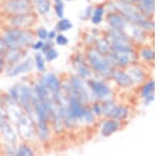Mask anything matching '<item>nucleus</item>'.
I'll return each instance as SVG.
<instances>
[{"label":"nucleus","mask_w":158,"mask_h":156,"mask_svg":"<svg viewBox=\"0 0 158 156\" xmlns=\"http://www.w3.org/2000/svg\"><path fill=\"white\" fill-rule=\"evenodd\" d=\"M138 55L144 61H147V62H150V63H153V61H154V59H155V52H154V50H153L152 48H150V47H146V45L140 48Z\"/></svg>","instance_id":"nucleus-22"},{"label":"nucleus","mask_w":158,"mask_h":156,"mask_svg":"<svg viewBox=\"0 0 158 156\" xmlns=\"http://www.w3.org/2000/svg\"><path fill=\"white\" fill-rule=\"evenodd\" d=\"M57 56H58V53L56 52L54 48H50L49 50L45 52V58H47L48 61L54 60L55 58H57Z\"/></svg>","instance_id":"nucleus-32"},{"label":"nucleus","mask_w":158,"mask_h":156,"mask_svg":"<svg viewBox=\"0 0 158 156\" xmlns=\"http://www.w3.org/2000/svg\"><path fill=\"white\" fill-rule=\"evenodd\" d=\"M124 1L132 2V3H137V1H138V0H124Z\"/></svg>","instance_id":"nucleus-42"},{"label":"nucleus","mask_w":158,"mask_h":156,"mask_svg":"<svg viewBox=\"0 0 158 156\" xmlns=\"http://www.w3.org/2000/svg\"><path fill=\"white\" fill-rule=\"evenodd\" d=\"M68 111L72 115L75 119H82L83 115H85V108L81 104L80 100L75 96H72L69 102V108Z\"/></svg>","instance_id":"nucleus-9"},{"label":"nucleus","mask_w":158,"mask_h":156,"mask_svg":"<svg viewBox=\"0 0 158 156\" xmlns=\"http://www.w3.org/2000/svg\"><path fill=\"white\" fill-rule=\"evenodd\" d=\"M56 42L59 45H65V44H68L69 40H68V38L65 36H63V35H58V36L56 37Z\"/></svg>","instance_id":"nucleus-36"},{"label":"nucleus","mask_w":158,"mask_h":156,"mask_svg":"<svg viewBox=\"0 0 158 156\" xmlns=\"http://www.w3.org/2000/svg\"><path fill=\"white\" fill-rule=\"evenodd\" d=\"M90 88L93 92L94 96L99 100H106L111 95V89L102 81L92 80L90 81Z\"/></svg>","instance_id":"nucleus-6"},{"label":"nucleus","mask_w":158,"mask_h":156,"mask_svg":"<svg viewBox=\"0 0 158 156\" xmlns=\"http://www.w3.org/2000/svg\"><path fill=\"white\" fill-rule=\"evenodd\" d=\"M33 19L34 17L30 16V15L27 14H22V15H17L16 17L12 19V24L15 25V27H27V25H30L33 22Z\"/></svg>","instance_id":"nucleus-18"},{"label":"nucleus","mask_w":158,"mask_h":156,"mask_svg":"<svg viewBox=\"0 0 158 156\" xmlns=\"http://www.w3.org/2000/svg\"><path fill=\"white\" fill-rule=\"evenodd\" d=\"M43 45H44V44H43L41 41H39V42L35 43V44L33 45V48H35V50H39V48H42Z\"/></svg>","instance_id":"nucleus-39"},{"label":"nucleus","mask_w":158,"mask_h":156,"mask_svg":"<svg viewBox=\"0 0 158 156\" xmlns=\"http://www.w3.org/2000/svg\"><path fill=\"white\" fill-rule=\"evenodd\" d=\"M3 69V60H2V57L1 55H0V71Z\"/></svg>","instance_id":"nucleus-41"},{"label":"nucleus","mask_w":158,"mask_h":156,"mask_svg":"<svg viewBox=\"0 0 158 156\" xmlns=\"http://www.w3.org/2000/svg\"><path fill=\"white\" fill-rule=\"evenodd\" d=\"M19 130L21 132V134L23 135L24 137L30 138L33 136V127L31 124L30 120H27L25 117H22L21 119L19 120V124H18Z\"/></svg>","instance_id":"nucleus-17"},{"label":"nucleus","mask_w":158,"mask_h":156,"mask_svg":"<svg viewBox=\"0 0 158 156\" xmlns=\"http://www.w3.org/2000/svg\"><path fill=\"white\" fill-rule=\"evenodd\" d=\"M96 51H98L102 55H108L111 52V43L106 38L97 39L96 40Z\"/></svg>","instance_id":"nucleus-21"},{"label":"nucleus","mask_w":158,"mask_h":156,"mask_svg":"<svg viewBox=\"0 0 158 156\" xmlns=\"http://www.w3.org/2000/svg\"><path fill=\"white\" fill-rule=\"evenodd\" d=\"M55 37V32H50V33H48V38H50V39H53V38Z\"/></svg>","instance_id":"nucleus-40"},{"label":"nucleus","mask_w":158,"mask_h":156,"mask_svg":"<svg viewBox=\"0 0 158 156\" xmlns=\"http://www.w3.org/2000/svg\"><path fill=\"white\" fill-rule=\"evenodd\" d=\"M33 65H34V63H33L32 59H27V60L23 61L22 63H20L19 65H17L16 68H15L14 70L10 73V75L16 76V75H18V74L29 72V71H31L33 69Z\"/></svg>","instance_id":"nucleus-20"},{"label":"nucleus","mask_w":158,"mask_h":156,"mask_svg":"<svg viewBox=\"0 0 158 156\" xmlns=\"http://www.w3.org/2000/svg\"><path fill=\"white\" fill-rule=\"evenodd\" d=\"M108 22L113 30L126 31L129 25V21L120 13H110L108 15Z\"/></svg>","instance_id":"nucleus-8"},{"label":"nucleus","mask_w":158,"mask_h":156,"mask_svg":"<svg viewBox=\"0 0 158 156\" xmlns=\"http://www.w3.org/2000/svg\"><path fill=\"white\" fill-rule=\"evenodd\" d=\"M82 119H85L86 122H89V124H92V122L94 121V119H95V114L93 113V111H92V110L85 108V115H83Z\"/></svg>","instance_id":"nucleus-30"},{"label":"nucleus","mask_w":158,"mask_h":156,"mask_svg":"<svg viewBox=\"0 0 158 156\" xmlns=\"http://www.w3.org/2000/svg\"><path fill=\"white\" fill-rule=\"evenodd\" d=\"M88 60L92 65V68L98 74L102 76H109L112 74L113 68H112V61L106 55H102L96 51L95 48L90 50L88 53Z\"/></svg>","instance_id":"nucleus-2"},{"label":"nucleus","mask_w":158,"mask_h":156,"mask_svg":"<svg viewBox=\"0 0 158 156\" xmlns=\"http://www.w3.org/2000/svg\"><path fill=\"white\" fill-rule=\"evenodd\" d=\"M136 6L139 9V11L146 16L152 17L154 15L155 0H138Z\"/></svg>","instance_id":"nucleus-14"},{"label":"nucleus","mask_w":158,"mask_h":156,"mask_svg":"<svg viewBox=\"0 0 158 156\" xmlns=\"http://www.w3.org/2000/svg\"><path fill=\"white\" fill-rule=\"evenodd\" d=\"M55 11H56L57 16L59 17V18H62V17H63V4H62V2H60V1L56 2Z\"/></svg>","instance_id":"nucleus-34"},{"label":"nucleus","mask_w":158,"mask_h":156,"mask_svg":"<svg viewBox=\"0 0 158 156\" xmlns=\"http://www.w3.org/2000/svg\"><path fill=\"white\" fill-rule=\"evenodd\" d=\"M21 57L20 55V52L18 51V48H12L10 52H7L6 54V58L10 62H16V61L19 60V58Z\"/></svg>","instance_id":"nucleus-28"},{"label":"nucleus","mask_w":158,"mask_h":156,"mask_svg":"<svg viewBox=\"0 0 158 156\" xmlns=\"http://www.w3.org/2000/svg\"><path fill=\"white\" fill-rule=\"evenodd\" d=\"M4 41L9 48H19L31 44L34 41V34L30 31H23L20 29L9 30L4 35Z\"/></svg>","instance_id":"nucleus-1"},{"label":"nucleus","mask_w":158,"mask_h":156,"mask_svg":"<svg viewBox=\"0 0 158 156\" xmlns=\"http://www.w3.org/2000/svg\"><path fill=\"white\" fill-rule=\"evenodd\" d=\"M38 135L41 139H47L48 136H49V131H48V127L45 121H39V124H38Z\"/></svg>","instance_id":"nucleus-27"},{"label":"nucleus","mask_w":158,"mask_h":156,"mask_svg":"<svg viewBox=\"0 0 158 156\" xmlns=\"http://www.w3.org/2000/svg\"><path fill=\"white\" fill-rule=\"evenodd\" d=\"M72 27H73V24L69 19H61L59 21V23L57 24V29L59 31H68V30H71Z\"/></svg>","instance_id":"nucleus-29"},{"label":"nucleus","mask_w":158,"mask_h":156,"mask_svg":"<svg viewBox=\"0 0 158 156\" xmlns=\"http://www.w3.org/2000/svg\"><path fill=\"white\" fill-rule=\"evenodd\" d=\"M56 1H59V0H56Z\"/></svg>","instance_id":"nucleus-43"},{"label":"nucleus","mask_w":158,"mask_h":156,"mask_svg":"<svg viewBox=\"0 0 158 156\" xmlns=\"http://www.w3.org/2000/svg\"><path fill=\"white\" fill-rule=\"evenodd\" d=\"M42 84L48 89V90L52 91L53 93H58L60 91V82L55 75L49 74L47 75L42 80Z\"/></svg>","instance_id":"nucleus-15"},{"label":"nucleus","mask_w":158,"mask_h":156,"mask_svg":"<svg viewBox=\"0 0 158 156\" xmlns=\"http://www.w3.org/2000/svg\"><path fill=\"white\" fill-rule=\"evenodd\" d=\"M130 77L132 78L134 83H143L147 80V72L137 65H131L128 69V72Z\"/></svg>","instance_id":"nucleus-11"},{"label":"nucleus","mask_w":158,"mask_h":156,"mask_svg":"<svg viewBox=\"0 0 158 156\" xmlns=\"http://www.w3.org/2000/svg\"><path fill=\"white\" fill-rule=\"evenodd\" d=\"M17 154L21 155V156H27V155H33V152L27 147H25V145H21V147L18 149Z\"/></svg>","instance_id":"nucleus-33"},{"label":"nucleus","mask_w":158,"mask_h":156,"mask_svg":"<svg viewBox=\"0 0 158 156\" xmlns=\"http://www.w3.org/2000/svg\"><path fill=\"white\" fill-rule=\"evenodd\" d=\"M35 61H36V66L39 71H44V59L42 58V56L40 54H37L35 56Z\"/></svg>","instance_id":"nucleus-31"},{"label":"nucleus","mask_w":158,"mask_h":156,"mask_svg":"<svg viewBox=\"0 0 158 156\" xmlns=\"http://www.w3.org/2000/svg\"><path fill=\"white\" fill-rule=\"evenodd\" d=\"M35 92H36V95L39 100H48V99H49V92H48V89L45 88L42 83L36 86Z\"/></svg>","instance_id":"nucleus-26"},{"label":"nucleus","mask_w":158,"mask_h":156,"mask_svg":"<svg viewBox=\"0 0 158 156\" xmlns=\"http://www.w3.org/2000/svg\"><path fill=\"white\" fill-rule=\"evenodd\" d=\"M71 84H72L74 93H75V95H76L75 97H77L78 99L85 97V99H86L88 93H86L85 81H83L82 79H80L78 77H73L72 80H71Z\"/></svg>","instance_id":"nucleus-12"},{"label":"nucleus","mask_w":158,"mask_h":156,"mask_svg":"<svg viewBox=\"0 0 158 156\" xmlns=\"http://www.w3.org/2000/svg\"><path fill=\"white\" fill-rule=\"evenodd\" d=\"M110 59L112 63L126 68L131 65H134L137 59V54L134 52V50L129 51H111L110 52Z\"/></svg>","instance_id":"nucleus-3"},{"label":"nucleus","mask_w":158,"mask_h":156,"mask_svg":"<svg viewBox=\"0 0 158 156\" xmlns=\"http://www.w3.org/2000/svg\"><path fill=\"white\" fill-rule=\"evenodd\" d=\"M6 50H7V44L4 41V39L0 38V54L1 53H6Z\"/></svg>","instance_id":"nucleus-37"},{"label":"nucleus","mask_w":158,"mask_h":156,"mask_svg":"<svg viewBox=\"0 0 158 156\" xmlns=\"http://www.w3.org/2000/svg\"><path fill=\"white\" fill-rule=\"evenodd\" d=\"M38 37L40 38V39H45V38H48V32L45 29H39L38 30Z\"/></svg>","instance_id":"nucleus-38"},{"label":"nucleus","mask_w":158,"mask_h":156,"mask_svg":"<svg viewBox=\"0 0 158 156\" xmlns=\"http://www.w3.org/2000/svg\"><path fill=\"white\" fill-rule=\"evenodd\" d=\"M4 7L6 12L16 15L27 14L32 9L29 0H10Z\"/></svg>","instance_id":"nucleus-4"},{"label":"nucleus","mask_w":158,"mask_h":156,"mask_svg":"<svg viewBox=\"0 0 158 156\" xmlns=\"http://www.w3.org/2000/svg\"><path fill=\"white\" fill-rule=\"evenodd\" d=\"M154 91L155 82L153 79H148L142 83L141 90H140V96L143 100L144 106H150L154 101Z\"/></svg>","instance_id":"nucleus-7"},{"label":"nucleus","mask_w":158,"mask_h":156,"mask_svg":"<svg viewBox=\"0 0 158 156\" xmlns=\"http://www.w3.org/2000/svg\"><path fill=\"white\" fill-rule=\"evenodd\" d=\"M104 14V7L103 6H97L95 10H93V13H92V22L94 24H99L101 21H102V17Z\"/></svg>","instance_id":"nucleus-24"},{"label":"nucleus","mask_w":158,"mask_h":156,"mask_svg":"<svg viewBox=\"0 0 158 156\" xmlns=\"http://www.w3.org/2000/svg\"><path fill=\"white\" fill-rule=\"evenodd\" d=\"M38 12L40 14H47L50 11V1L49 0H34Z\"/></svg>","instance_id":"nucleus-25"},{"label":"nucleus","mask_w":158,"mask_h":156,"mask_svg":"<svg viewBox=\"0 0 158 156\" xmlns=\"http://www.w3.org/2000/svg\"><path fill=\"white\" fill-rule=\"evenodd\" d=\"M119 127H120V122L119 120L114 119V118H109L108 120L103 122L102 128H101V134L103 136H110L113 133L118 131Z\"/></svg>","instance_id":"nucleus-13"},{"label":"nucleus","mask_w":158,"mask_h":156,"mask_svg":"<svg viewBox=\"0 0 158 156\" xmlns=\"http://www.w3.org/2000/svg\"><path fill=\"white\" fill-rule=\"evenodd\" d=\"M92 111H93V113L96 115H102V104L98 103V102L94 103L93 110H92Z\"/></svg>","instance_id":"nucleus-35"},{"label":"nucleus","mask_w":158,"mask_h":156,"mask_svg":"<svg viewBox=\"0 0 158 156\" xmlns=\"http://www.w3.org/2000/svg\"><path fill=\"white\" fill-rule=\"evenodd\" d=\"M129 115V110L123 106H116L114 104L113 108L111 109V111L109 112L108 116L109 118H114L117 120H122L124 118H127V116Z\"/></svg>","instance_id":"nucleus-16"},{"label":"nucleus","mask_w":158,"mask_h":156,"mask_svg":"<svg viewBox=\"0 0 158 156\" xmlns=\"http://www.w3.org/2000/svg\"><path fill=\"white\" fill-rule=\"evenodd\" d=\"M12 97L16 100H18V102L22 106L27 107L32 104L33 102V95L31 93L30 89L27 86H19V88H13L12 91H10Z\"/></svg>","instance_id":"nucleus-5"},{"label":"nucleus","mask_w":158,"mask_h":156,"mask_svg":"<svg viewBox=\"0 0 158 156\" xmlns=\"http://www.w3.org/2000/svg\"><path fill=\"white\" fill-rule=\"evenodd\" d=\"M0 128H1V131L3 133L6 140H9V141H11V142L16 141V134H15V132L13 131L11 126L7 124L6 120H1V121H0Z\"/></svg>","instance_id":"nucleus-19"},{"label":"nucleus","mask_w":158,"mask_h":156,"mask_svg":"<svg viewBox=\"0 0 158 156\" xmlns=\"http://www.w3.org/2000/svg\"><path fill=\"white\" fill-rule=\"evenodd\" d=\"M75 66H76V70H77V72H78V75L80 76L81 78L88 79L91 77V71L89 70V68L83 62L77 61V62L75 63Z\"/></svg>","instance_id":"nucleus-23"},{"label":"nucleus","mask_w":158,"mask_h":156,"mask_svg":"<svg viewBox=\"0 0 158 156\" xmlns=\"http://www.w3.org/2000/svg\"><path fill=\"white\" fill-rule=\"evenodd\" d=\"M111 76L113 77L114 80L116 81V83L118 86H122V88H129V86H132L134 84L132 78L130 77V75L124 71L121 70H113L112 71Z\"/></svg>","instance_id":"nucleus-10"}]
</instances>
